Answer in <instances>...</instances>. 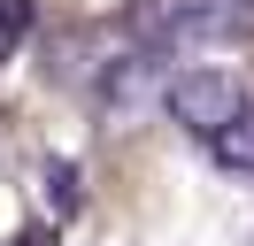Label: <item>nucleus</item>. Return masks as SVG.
<instances>
[{"label":"nucleus","instance_id":"2","mask_svg":"<svg viewBox=\"0 0 254 246\" xmlns=\"http://www.w3.org/2000/svg\"><path fill=\"white\" fill-rule=\"evenodd\" d=\"M162 100H170V116L185 123L192 138H216L223 123H239L254 108V92H247V77H231V69H177L170 85H162Z\"/></svg>","mask_w":254,"mask_h":246},{"label":"nucleus","instance_id":"1","mask_svg":"<svg viewBox=\"0 0 254 246\" xmlns=\"http://www.w3.org/2000/svg\"><path fill=\"white\" fill-rule=\"evenodd\" d=\"M254 23L247 0H139V39L146 46H216V39H239Z\"/></svg>","mask_w":254,"mask_h":246},{"label":"nucleus","instance_id":"4","mask_svg":"<svg viewBox=\"0 0 254 246\" xmlns=\"http://www.w3.org/2000/svg\"><path fill=\"white\" fill-rule=\"evenodd\" d=\"M16 31H23V8H16V0H0V54L16 46Z\"/></svg>","mask_w":254,"mask_h":246},{"label":"nucleus","instance_id":"3","mask_svg":"<svg viewBox=\"0 0 254 246\" xmlns=\"http://www.w3.org/2000/svg\"><path fill=\"white\" fill-rule=\"evenodd\" d=\"M208 154H216L223 169H239V177H254V108H247L239 123H223V131L208 138Z\"/></svg>","mask_w":254,"mask_h":246}]
</instances>
